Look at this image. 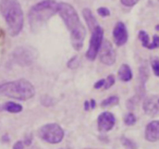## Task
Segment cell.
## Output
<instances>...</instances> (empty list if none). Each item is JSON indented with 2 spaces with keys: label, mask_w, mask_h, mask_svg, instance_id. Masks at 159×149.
I'll use <instances>...</instances> for the list:
<instances>
[{
  "label": "cell",
  "mask_w": 159,
  "mask_h": 149,
  "mask_svg": "<svg viewBox=\"0 0 159 149\" xmlns=\"http://www.w3.org/2000/svg\"><path fill=\"white\" fill-rule=\"evenodd\" d=\"M139 0H121V3L125 7H133L135 6Z\"/></svg>",
  "instance_id": "25"
},
{
  "label": "cell",
  "mask_w": 159,
  "mask_h": 149,
  "mask_svg": "<svg viewBox=\"0 0 159 149\" xmlns=\"http://www.w3.org/2000/svg\"><path fill=\"white\" fill-rule=\"evenodd\" d=\"M97 13L99 14L100 16H102V18H106V16H110V11H109V9H107V8H105V7L98 8Z\"/></svg>",
  "instance_id": "24"
},
{
  "label": "cell",
  "mask_w": 159,
  "mask_h": 149,
  "mask_svg": "<svg viewBox=\"0 0 159 149\" xmlns=\"http://www.w3.org/2000/svg\"><path fill=\"white\" fill-rule=\"evenodd\" d=\"M104 42V29L102 26L97 25L92 29V37L89 40V46L86 51V58L91 61L97 58V55L99 52V49L102 47V44Z\"/></svg>",
  "instance_id": "6"
},
{
  "label": "cell",
  "mask_w": 159,
  "mask_h": 149,
  "mask_svg": "<svg viewBox=\"0 0 159 149\" xmlns=\"http://www.w3.org/2000/svg\"><path fill=\"white\" fill-rule=\"evenodd\" d=\"M119 103V97L118 96H110L108 98H106L105 100L102 101V107L106 108L109 107V106H115Z\"/></svg>",
  "instance_id": "16"
},
{
  "label": "cell",
  "mask_w": 159,
  "mask_h": 149,
  "mask_svg": "<svg viewBox=\"0 0 159 149\" xmlns=\"http://www.w3.org/2000/svg\"><path fill=\"white\" fill-rule=\"evenodd\" d=\"M24 144L26 145V146H30V145L32 144V135H29V136H26V137H25Z\"/></svg>",
  "instance_id": "28"
},
{
  "label": "cell",
  "mask_w": 159,
  "mask_h": 149,
  "mask_svg": "<svg viewBox=\"0 0 159 149\" xmlns=\"http://www.w3.org/2000/svg\"><path fill=\"white\" fill-rule=\"evenodd\" d=\"M38 136L49 144H59L64 137V131L57 123H48L40 127Z\"/></svg>",
  "instance_id": "5"
},
{
  "label": "cell",
  "mask_w": 159,
  "mask_h": 149,
  "mask_svg": "<svg viewBox=\"0 0 159 149\" xmlns=\"http://www.w3.org/2000/svg\"><path fill=\"white\" fill-rule=\"evenodd\" d=\"M159 47V36L154 35L152 36V42L149 45V49H156Z\"/></svg>",
  "instance_id": "23"
},
{
  "label": "cell",
  "mask_w": 159,
  "mask_h": 149,
  "mask_svg": "<svg viewBox=\"0 0 159 149\" xmlns=\"http://www.w3.org/2000/svg\"><path fill=\"white\" fill-rule=\"evenodd\" d=\"M105 82H106V79H99V81H98L97 83L94 84V88H96V89H99V88L104 87Z\"/></svg>",
  "instance_id": "26"
},
{
  "label": "cell",
  "mask_w": 159,
  "mask_h": 149,
  "mask_svg": "<svg viewBox=\"0 0 159 149\" xmlns=\"http://www.w3.org/2000/svg\"><path fill=\"white\" fill-rule=\"evenodd\" d=\"M124 123H125L126 125H134L135 123H136V118H135V115L132 113V112H130V113H128L125 116H124Z\"/></svg>",
  "instance_id": "18"
},
{
  "label": "cell",
  "mask_w": 159,
  "mask_h": 149,
  "mask_svg": "<svg viewBox=\"0 0 159 149\" xmlns=\"http://www.w3.org/2000/svg\"><path fill=\"white\" fill-rule=\"evenodd\" d=\"M155 29H156L157 31H159V24H158V25H156V27H155Z\"/></svg>",
  "instance_id": "31"
},
{
  "label": "cell",
  "mask_w": 159,
  "mask_h": 149,
  "mask_svg": "<svg viewBox=\"0 0 159 149\" xmlns=\"http://www.w3.org/2000/svg\"><path fill=\"white\" fill-rule=\"evenodd\" d=\"M0 95L16 100H29L35 95L33 84L24 79L7 82L0 85Z\"/></svg>",
  "instance_id": "4"
},
{
  "label": "cell",
  "mask_w": 159,
  "mask_h": 149,
  "mask_svg": "<svg viewBox=\"0 0 159 149\" xmlns=\"http://www.w3.org/2000/svg\"><path fill=\"white\" fill-rule=\"evenodd\" d=\"M79 65H80V59H79V57H77V56H75V57H73L71 60H69L68 68L75 69V68H77Z\"/></svg>",
  "instance_id": "19"
},
{
  "label": "cell",
  "mask_w": 159,
  "mask_h": 149,
  "mask_svg": "<svg viewBox=\"0 0 159 149\" xmlns=\"http://www.w3.org/2000/svg\"><path fill=\"white\" fill-rule=\"evenodd\" d=\"M121 140H122V144H123L124 146L129 147V148H131V149H135V148H136V145H135L134 142H132V140L129 139V138L122 137V138H121Z\"/></svg>",
  "instance_id": "22"
},
{
  "label": "cell",
  "mask_w": 159,
  "mask_h": 149,
  "mask_svg": "<svg viewBox=\"0 0 159 149\" xmlns=\"http://www.w3.org/2000/svg\"><path fill=\"white\" fill-rule=\"evenodd\" d=\"M13 57L19 64L30 65V64H32V62L34 61V59L37 57V55H36V52L33 49L21 47V48H18L14 51Z\"/></svg>",
  "instance_id": "7"
},
{
  "label": "cell",
  "mask_w": 159,
  "mask_h": 149,
  "mask_svg": "<svg viewBox=\"0 0 159 149\" xmlns=\"http://www.w3.org/2000/svg\"><path fill=\"white\" fill-rule=\"evenodd\" d=\"M83 16H84L85 21H86V23H87V26H89V29H91V31L94 29V27L98 25L95 16H94V14L92 13L91 10L87 9V8H85V9L83 10Z\"/></svg>",
  "instance_id": "15"
},
{
  "label": "cell",
  "mask_w": 159,
  "mask_h": 149,
  "mask_svg": "<svg viewBox=\"0 0 159 149\" xmlns=\"http://www.w3.org/2000/svg\"><path fill=\"white\" fill-rule=\"evenodd\" d=\"M118 76L122 82H130L133 77L132 70L128 64H122L118 71Z\"/></svg>",
  "instance_id": "13"
},
{
  "label": "cell",
  "mask_w": 159,
  "mask_h": 149,
  "mask_svg": "<svg viewBox=\"0 0 159 149\" xmlns=\"http://www.w3.org/2000/svg\"><path fill=\"white\" fill-rule=\"evenodd\" d=\"M99 60L106 65H112L116 62V52L108 40H104L99 49Z\"/></svg>",
  "instance_id": "8"
},
{
  "label": "cell",
  "mask_w": 159,
  "mask_h": 149,
  "mask_svg": "<svg viewBox=\"0 0 159 149\" xmlns=\"http://www.w3.org/2000/svg\"><path fill=\"white\" fill-rule=\"evenodd\" d=\"M23 110L22 106L13 101H8L3 105H0V111H8L10 113H19Z\"/></svg>",
  "instance_id": "14"
},
{
  "label": "cell",
  "mask_w": 159,
  "mask_h": 149,
  "mask_svg": "<svg viewBox=\"0 0 159 149\" xmlns=\"http://www.w3.org/2000/svg\"><path fill=\"white\" fill-rule=\"evenodd\" d=\"M113 40H115V44L117 46H123L126 42H128V31H126V27L124 25V23L118 22L117 25L115 26L112 32Z\"/></svg>",
  "instance_id": "10"
},
{
  "label": "cell",
  "mask_w": 159,
  "mask_h": 149,
  "mask_svg": "<svg viewBox=\"0 0 159 149\" xmlns=\"http://www.w3.org/2000/svg\"><path fill=\"white\" fill-rule=\"evenodd\" d=\"M158 102H159V99H158Z\"/></svg>",
  "instance_id": "33"
},
{
  "label": "cell",
  "mask_w": 159,
  "mask_h": 149,
  "mask_svg": "<svg viewBox=\"0 0 159 149\" xmlns=\"http://www.w3.org/2000/svg\"><path fill=\"white\" fill-rule=\"evenodd\" d=\"M115 82H116V77L113 76V75H109V76L106 79V82H105V85L102 88H105V89H109V88L115 84Z\"/></svg>",
  "instance_id": "20"
},
{
  "label": "cell",
  "mask_w": 159,
  "mask_h": 149,
  "mask_svg": "<svg viewBox=\"0 0 159 149\" xmlns=\"http://www.w3.org/2000/svg\"><path fill=\"white\" fill-rule=\"evenodd\" d=\"M143 109L145 113L149 114L150 116H154L159 113V102L158 100L152 97V98H146L143 103Z\"/></svg>",
  "instance_id": "12"
},
{
  "label": "cell",
  "mask_w": 159,
  "mask_h": 149,
  "mask_svg": "<svg viewBox=\"0 0 159 149\" xmlns=\"http://www.w3.org/2000/svg\"><path fill=\"white\" fill-rule=\"evenodd\" d=\"M145 138L152 142L159 140V121L148 123L145 129Z\"/></svg>",
  "instance_id": "11"
},
{
  "label": "cell",
  "mask_w": 159,
  "mask_h": 149,
  "mask_svg": "<svg viewBox=\"0 0 159 149\" xmlns=\"http://www.w3.org/2000/svg\"><path fill=\"white\" fill-rule=\"evenodd\" d=\"M0 12L5 18L10 35L12 37L19 35L24 25V16L18 0H1Z\"/></svg>",
  "instance_id": "2"
},
{
  "label": "cell",
  "mask_w": 159,
  "mask_h": 149,
  "mask_svg": "<svg viewBox=\"0 0 159 149\" xmlns=\"http://www.w3.org/2000/svg\"><path fill=\"white\" fill-rule=\"evenodd\" d=\"M139 40H141L143 47L149 49L150 42H149V36H148V34L146 33V32H144V31H141L139 33Z\"/></svg>",
  "instance_id": "17"
},
{
  "label": "cell",
  "mask_w": 159,
  "mask_h": 149,
  "mask_svg": "<svg viewBox=\"0 0 159 149\" xmlns=\"http://www.w3.org/2000/svg\"><path fill=\"white\" fill-rule=\"evenodd\" d=\"M56 13H58V2L55 0H43L36 3L29 12V21L32 29L36 31L42 27Z\"/></svg>",
  "instance_id": "3"
},
{
  "label": "cell",
  "mask_w": 159,
  "mask_h": 149,
  "mask_svg": "<svg viewBox=\"0 0 159 149\" xmlns=\"http://www.w3.org/2000/svg\"><path fill=\"white\" fill-rule=\"evenodd\" d=\"M58 13L63 20L66 26L68 27L73 48L75 50L82 49L83 45H84L85 36H86V31H85L84 25L80 21L77 12L69 3L59 2L58 3Z\"/></svg>",
  "instance_id": "1"
},
{
  "label": "cell",
  "mask_w": 159,
  "mask_h": 149,
  "mask_svg": "<svg viewBox=\"0 0 159 149\" xmlns=\"http://www.w3.org/2000/svg\"><path fill=\"white\" fill-rule=\"evenodd\" d=\"M89 102H91V109H94V108H95V106H96L95 100H91Z\"/></svg>",
  "instance_id": "30"
},
{
  "label": "cell",
  "mask_w": 159,
  "mask_h": 149,
  "mask_svg": "<svg viewBox=\"0 0 159 149\" xmlns=\"http://www.w3.org/2000/svg\"><path fill=\"white\" fill-rule=\"evenodd\" d=\"M84 109L86 110V111H89V109H91V102L89 101H85V103H84Z\"/></svg>",
  "instance_id": "29"
},
{
  "label": "cell",
  "mask_w": 159,
  "mask_h": 149,
  "mask_svg": "<svg viewBox=\"0 0 159 149\" xmlns=\"http://www.w3.org/2000/svg\"><path fill=\"white\" fill-rule=\"evenodd\" d=\"M13 149H24V144H23V142H21V140L16 142L13 146Z\"/></svg>",
  "instance_id": "27"
},
{
  "label": "cell",
  "mask_w": 159,
  "mask_h": 149,
  "mask_svg": "<svg viewBox=\"0 0 159 149\" xmlns=\"http://www.w3.org/2000/svg\"><path fill=\"white\" fill-rule=\"evenodd\" d=\"M97 124H98V131L100 133H107L116 124V118L111 112H102L99 114L97 119Z\"/></svg>",
  "instance_id": "9"
},
{
  "label": "cell",
  "mask_w": 159,
  "mask_h": 149,
  "mask_svg": "<svg viewBox=\"0 0 159 149\" xmlns=\"http://www.w3.org/2000/svg\"><path fill=\"white\" fill-rule=\"evenodd\" d=\"M152 69L154 71V74L156 76H159V59L152 60Z\"/></svg>",
  "instance_id": "21"
},
{
  "label": "cell",
  "mask_w": 159,
  "mask_h": 149,
  "mask_svg": "<svg viewBox=\"0 0 159 149\" xmlns=\"http://www.w3.org/2000/svg\"><path fill=\"white\" fill-rule=\"evenodd\" d=\"M1 34H2V31H1V29H0V36H1Z\"/></svg>",
  "instance_id": "32"
}]
</instances>
